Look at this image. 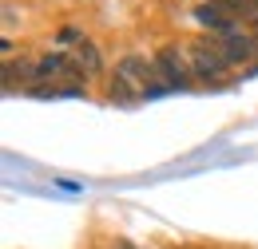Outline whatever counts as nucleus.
I'll use <instances>...</instances> for the list:
<instances>
[{"label":"nucleus","instance_id":"3","mask_svg":"<svg viewBox=\"0 0 258 249\" xmlns=\"http://www.w3.org/2000/svg\"><path fill=\"white\" fill-rule=\"evenodd\" d=\"M195 20H199L203 28H211V32L234 36V12L226 8L223 0H207V4H199V8H195Z\"/></svg>","mask_w":258,"mask_h":249},{"label":"nucleus","instance_id":"2","mask_svg":"<svg viewBox=\"0 0 258 249\" xmlns=\"http://www.w3.org/2000/svg\"><path fill=\"white\" fill-rule=\"evenodd\" d=\"M155 71H159V79H163V87H167V91H183V87L191 83L187 60H183L175 48H163L159 56H155Z\"/></svg>","mask_w":258,"mask_h":249},{"label":"nucleus","instance_id":"1","mask_svg":"<svg viewBox=\"0 0 258 249\" xmlns=\"http://www.w3.org/2000/svg\"><path fill=\"white\" fill-rule=\"evenodd\" d=\"M191 67L199 79H219L226 67V52L223 44H215V40H195L191 44Z\"/></svg>","mask_w":258,"mask_h":249},{"label":"nucleus","instance_id":"6","mask_svg":"<svg viewBox=\"0 0 258 249\" xmlns=\"http://www.w3.org/2000/svg\"><path fill=\"white\" fill-rule=\"evenodd\" d=\"M119 249H135V245H131V241H119Z\"/></svg>","mask_w":258,"mask_h":249},{"label":"nucleus","instance_id":"4","mask_svg":"<svg viewBox=\"0 0 258 249\" xmlns=\"http://www.w3.org/2000/svg\"><path fill=\"white\" fill-rule=\"evenodd\" d=\"M223 52H226V63H246L258 56V36H250V32H234V36H226L223 40Z\"/></svg>","mask_w":258,"mask_h":249},{"label":"nucleus","instance_id":"5","mask_svg":"<svg viewBox=\"0 0 258 249\" xmlns=\"http://www.w3.org/2000/svg\"><path fill=\"white\" fill-rule=\"evenodd\" d=\"M76 56H80V67H84L88 75H96L99 67H103V63H99V52H96V44H88V40H80V48H76Z\"/></svg>","mask_w":258,"mask_h":249}]
</instances>
